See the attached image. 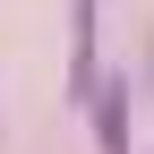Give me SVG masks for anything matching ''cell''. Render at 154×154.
<instances>
[{
	"instance_id": "6da1fadb",
	"label": "cell",
	"mask_w": 154,
	"mask_h": 154,
	"mask_svg": "<svg viewBox=\"0 0 154 154\" xmlns=\"http://www.w3.org/2000/svg\"><path fill=\"white\" fill-rule=\"evenodd\" d=\"M94 137L103 154H128V86H94Z\"/></svg>"
}]
</instances>
